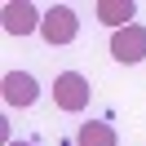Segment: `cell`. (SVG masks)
<instances>
[{"label":"cell","instance_id":"1","mask_svg":"<svg viewBox=\"0 0 146 146\" xmlns=\"http://www.w3.org/2000/svg\"><path fill=\"white\" fill-rule=\"evenodd\" d=\"M40 36H44L49 44H71V40L80 36V18H75V9H71V5H53V9H44Z\"/></svg>","mask_w":146,"mask_h":146},{"label":"cell","instance_id":"5","mask_svg":"<svg viewBox=\"0 0 146 146\" xmlns=\"http://www.w3.org/2000/svg\"><path fill=\"white\" fill-rule=\"evenodd\" d=\"M0 93H5V106H31V102L40 98V84H36V75H27V71H5V80H0Z\"/></svg>","mask_w":146,"mask_h":146},{"label":"cell","instance_id":"8","mask_svg":"<svg viewBox=\"0 0 146 146\" xmlns=\"http://www.w3.org/2000/svg\"><path fill=\"white\" fill-rule=\"evenodd\" d=\"M9 146H31V142H9Z\"/></svg>","mask_w":146,"mask_h":146},{"label":"cell","instance_id":"3","mask_svg":"<svg viewBox=\"0 0 146 146\" xmlns=\"http://www.w3.org/2000/svg\"><path fill=\"white\" fill-rule=\"evenodd\" d=\"M111 58L115 62H124V66H133V62H142L146 58V27H124V31H115L111 36Z\"/></svg>","mask_w":146,"mask_h":146},{"label":"cell","instance_id":"4","mask_svg":"<svg viewBox=\"0 0 146 146\" xmlns=\"http://www.w3.org/2000/svg\"><path fill=\"white\" fill-rule=\"evenodd\" d=\"M0 22H5V31H9V36H31V31H40L44 13H40L36 5H27V0H13V5H5V9H0Z\"/></svg>","mask_w":146,"mask_h":146},{"label":"cell","instance_id":"6","mask_svg":"<svg viewBox=\"0 0 146 146\" xmlns=\"http://www.w3.org/2000/svg\"><path fill=\"white\" fill-rule=\"evenodd\" d=\"M98 18L106 22V27L124 31V27H133V18H137V5H133V0H98Z\"/></svg>","mask_w":146,"mask_h":146},{"label":"cell","instance_id":"2","mask_svg":"<svg viewBox=\"0 0 146 146\" xmlns=\"http://www.w3.org/2000/svg\"><path fill=\"white\" fill-rule=\"evenodd\" d=\"M89 80H84V75L80 71H62V75H58V80H53V102H58V111H71V115H75V111H84V106H89Z\"/></svg>","mask_w":146,"mask_h":146},{"label":"cell","instance_id":"7","mask_svg":"<svg viewBox=\"0 0 146 146\" xmlns=\"http://www.w3.org/2000/svg\"><path fill=\"white\" fill-rule=\"evenodd\" d=\"M75 146H115V128L102 124V119H89V124H80V133H75Z\"/></svg>","mask_w":146,"mask_h":146}]
</instances>
